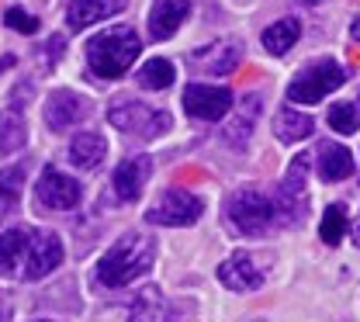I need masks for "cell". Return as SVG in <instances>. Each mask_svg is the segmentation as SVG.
Segmentation results:
<instances>
[{
    "label": "cell",
    "mask_w": 360,
    "mask_h": 322,
    "mask_svg": "<svg viewBox=\"0 0 360 322\" xmlns=\"http://www.w3.org/2000/svg\"><path fill=\"white\" fill-rule=\"evenodd\" d=\"M156 260V243L142 232H129L122 236L97 264V281L104 288H129L132 281L149 274Z\"/></svg>",
    "instance_id": "cell-1"
},
{
    "label": "cell",
    "mask_w": 360,
    "mask_h": 322,
    "mask_svg": "<svg viewBox=\"0 0 360 322\" xmlns=\"http://www.w3.org/2000/svg\"><path fill=\"white\" fill-rule=\"evenodd\" d=\"M139 52H142V42H139L135 28L115 25L87 42V66L97 80H118L132 70Z\"/></svg>",
    "instance_id": "cell-2"
},
{
    "label": "cell",
    "mask_w": 360,
    "mask_h": 322,
    "mask_svg": "<svg viewBox=\"0 0 360 322\" xmlns=\"http://www.w3.org/2000/svg\"><path fill=\"white\" fill-rule=\"evenodd\" d=\"M108 122H111L115 129H122L125 136H135V139H160L174 129L170 111L153 108V104L139 101L132 94L111 97V104H108Z\"/></svg>",
    "instance_id": "cell-3"
},
{
    "label": "cell",
    "mask_w": 360,
    "mask_h": 322,
    "mask_svg": "<svg viewBox=\"0 0 360 322\" xmlns=\"http://www.w3.org/2000/svg\"><path fill=\"white\" fill-rule=\"evenodd\" d=\"M225 219L239 236H267L270 226L277 222L274 201L257 187H239L225 201Z\"/></svg>",
    "instance_id": "cell-4"
},
{
    "label": "cell",
    "mask_w": 360,
    "mask_h": 322,
    "mask_svg": "<svg viewBox=\"0 0 360 322\" xmlns=\"http://www.w3.org/2000/svg\"><path fill=\"white\" fill-rule=\"evenodd\" d=\"M309 163H312V153H298L284 174V181L277 187V194L270 198L274 201V212L281 222H305V212H309Z\"/></svg>",
    "instance_id": "cell-5"
},
{
    "label": "cell",
    "mask_w": 360,
    "mask_h": 322,
    "mask_svg": "<svg viewBox=\"0 0 360 322\" xmlns=\"http://www.w3.org/2000/svg\"><path fill=\"white\" fill-rule=\"evenodd\" d=\"M343 84H347V70L336 59H319V63H309L288 84V101H295V104H319L326 94H333Z\"/></svg>",
    "instance_id": "cell-6"
},
{
    "label": "cell",
    "mask_w": 360,
    "mask_h": 322,
    "mask_svg": "<svg viewBox=\"0 0 360 322\" xmlns=\"http://www.w3.org/2000/svg\"><path fill=\"white\" fill-rule=\"evenodd\" d=\"M201 212H205V205H201L198 194L180 191V187H167V191H160V198L146 212V222L167 226V229H184V226H194L201 219Z\"/></svg>",
    "instance_id": "cell-7"
},
{
    "label": "cell",
    "mask_w": 360,
    "mask_h": 322,
    "mask_svg": "<svg viewBox=\"0 0 360 322\" xmlns=\"http://www.w3.org/2000/svg\"><path fill=\"white\" fill-rule=\"evenodd\" d=\"M90 111H94V104H90L84 94L77 91H52L49 94V101H45V129L49 132H70V129H77L80 122H87Z\"/></svg>",
    "instance_id": "cell-8"
},
{
    "label": "cell",
    "mask_w": 360,
    "mask_h": 322,
    "mask_svg": "<svg viewBox=\"0 0 360 322\" xmlns=\"http://www.w3.org/2000/svg\"><path fill=\"white\" fill-rule=\"evenodd\" d=\"M239 59H243V46L236 39H219V42L194 49L187 56V66L194 73H205V77H225L239 66Z\"/></svg>",
    "instance_id": "cell-9"
},
{
    "label": "cell",
    "mask_w": 360,
    "mask_h": 322,
    "mask_svg": "<svg viewBox=\"0 0 360 322\" xmlns=\"http://www.w3.org/2000/svg\"><path fill=\"white\" fill-rule=\"evenodd\" d=\"M35 198H39L42 208L70 212V208L80 205L84 191H80V184H77L70 174H63V170H56V167H45L42 177H39V184H35Z\"/></svg>",
    "instance_id": "cell-10"
},
{
    "label": "cell",
    "mask_w": 360,
    "mask_h": 322,
    "mask_svg": "<svg viewBox=\"0 0 360 322\" xmlns=\"http://www.w3.org/2000/svg\"><path fill=\"white\" fill-rule=\"evenodd\" d=\"M180 101H184V111L201 122H219L232 111V94L215 84H187Z\"/></svg>",
    "instance_id": "cell-11"
},
{
    "label": "cell",
    "mask_w": 360,
    "mask_h": 322,
    "mask_svg": "<svg viewBox=\"0 0 360 322\" xmlns=\"http://www.w3.org/2000/svg\"><path fill=\"white\" fill-rule=\"evenodd\" d=\"M63 264V239L49 229H32V246H28V260H25V281H39L49 277Z\"/></svg>",
    "instance_id": "cell-12"
},
{
    "label": "cell",
    "mask_w": 360,
    "mask_h": 322,
    "mask_svg": "<svg viewBox=\"0 0 360 322\" xmlns=\"http://www.w3.org/2000/svg\"><path fill=\"white\" fill-rule=\"evenodd\" d=\"M149 174H153V160L149 156H129V160H122L118 170H115V177H111L118 201H139L146 184H149Z\"/></svg>",
    "instance_id": "cell-13"
},
{
    "label": "cell",
    "mask_w": 360,
    "mask_h": 322,
    "mask_svg": "<svg viewBox=\"0 0 360 322\" xmlns=\"http://www.w3.org/2000/svg\"><path fill=\"white\" fill-rule=\"evenodd\" d=\"M219 281H222L229 291H239V295H246V291H257L260 284H264V271L257 267V260L250 257V253H232L229 260H222V267H219Z\"/></svg>",
    "instance_id": "cell-14"
},
{
    "label": "cell",
    "mask_w": 360,
    "mask_h": 322,
    "mask_svg": "<svg viewBox=\"0 0 360 322\" xmlns=\"http://www.w3.org/2000/svg\"><path fill=\"white\" fill-rule=\"evenodd\" d=\"M187 18H191V0H156L149 11V35L156 42H167L177 35Z\"/></svg>",
    "instance_id": "cell-15"
},
{
    "label": "cell",
    "mask_w": 360,
    "mask_h": 322,
    "mask_svg": "<svg viewBox=\"0 0 360 322\" xmlns=\"http://www.w3.org/2000/svg\"><path fill=\"white\" fill-rule=\"evenodd\" d=\"M28 246H32L28 226H14V229L0 232V277H21L25 260H28Z\"/></svg>",
    "instance_id": "cell-16"
},
{
    "label": "cell",
    "mask_w": 360,
    "mask_h": 322,
    "mask_svg": "<svg viewBox=\"0 0 360 322\" xmlns=\"http://www.w3.org/2000/svg\"><path fill=\"white\" fill-rule=\"evenodd\" d=\"M129 0H70L66 7V25L70 32H84L90 25L104 21V18H115L118 11H125Z\"/></svg>",
    "instance_id": "cell-17"
},
{
    "label": "cell",
    "mask_w": 360,
    "mask_h": 322,
    "mask_svg": "<svg viewBox=\"0 0 360 322\" xmlns=\"http://www.w3.org/2000/svg\"><path fill=\"white\" fill-rule=\"evenodd\" d=\"M315 167H319V177L336 184V181H347L354 174V153L340 142H322L319 153H315Z\"/></svg>",
    "instance_id": "cell-18"
},
{
    "label": "cell",
    "mask_w": 360,
    "mask_h": 322,
    "mask_svg": "<svg viewBox=\"0 0 360 322\" xmlns=\"http://www.w3.org/2000/svg\"><path fill=\"white\" fill-rule=\"evenodd\" d=\"M70 163L77 167V170H97L101 163H104V156H108V142L104 136H97V132H77V136L70 139Z\"/></svg>",
    "instance_id": "cell-19"
},
{
    "label": "cell",
    "mask_w": 360,
    "mask_h": 322,
    "mask_svg": "<svg viewBox=\"0 0 360 322\" xmlns=\"http://www.w3.org/2000/svg\"><path fill=\"white\" fill-rule=\"evenodd\" d=\"M315 132V122L298 108H281L274 115V136L281 142H302Z\"/></svg>",
    "instance_id": "cell-20"
},
{
    "label": "cell",
    "mask_w": 360,
    "mask_h": 322,
    "mask_svg": "<svg viewBox=\"0 0 360 322\" xmlns=\"http://www.w3.org/2000/svg\"><path fill=\"white\" fill-rule=\"evenodd\" d=\"M129 322H167V295L160 288H142L129 305Z\"/></svg>",
    "instance_id": "cell-21"
},
{
    "label": "cell",
    "mask_w": 360,
    "mask_h": 322,
    "mask_svg": "<svg viewBox=\"0 0 360 322\" xmlns=\"http://www.w3.org/2000/svg\"><path fill=\"white\" fill-rule=\"evenodd\" d=\"M298 35H302V21L298 18H281L270 28H264V49L270 56H288L291 46L298 42Z\"/></svg>",
    "instance_id": "cell-22"
},
{
    "label": "cell",
    "mask_w": 360,
    "mask_h": 322,
    "mask_svg": "<svg viewBox=\"0 0 360 322\" xmlns=\"http://www.w3.org/2000/svg\"><path fill=\"white\" fill-rule=\"evenodd\" d=\"M174 80H177V70H174V63L170 59H146L142 66H139V73H135V84L142 87V91H167V87H174Z\"/></svg>",
    "instance_id": "cell-23"
},
{
    "label": "cell",
    "mask_w": 360,
    "mask_h": 322,
    "mask_svg": "<svg viewBox=\"0 0 360 322\" xmlns=\"http://www.w3.org/2000/svg\"><path fill=\"white\" fill-rule=\"evenodd\" d=\"M25 142H28V125H25V118H21L14 108L0 111V160H4V156H14Z\"/></svg>",
    "instance_id": "cell-24"
},
{
    "label": "cell",
    "mask_w": 360,
    "mask_h": 322,
    "mask_svg": "<svg viewBox=\"0 0 360 322\" xmlns=\"http://www.w3.org/2000/svg\"><path fill=\"white\" fill-rule=\"evenodd\" d=\"M257 115H260V97L257 94H250V97H243V108L236 111V118L229 122V129H225V139L232 142V146H243L250 132H253V125H257Z\"/></svg>",
    "instance_id": "cell-25"
},
{
    "label": "cell",
    "mask_w": 360,
    "mask_h": 322,
    "mask_svg": "<svg viewBox=\"0 0 360 322\" xmlns=\"http://www.w3.org/2000/svg\"><path fill=\"white\" fill-rule=\"evenodd\" d=\"M21 184H25V170H21V167H4V170H0V219L18 208Z\"/></svg>",
    "instance_id": "cell-26"
},
{
    "label": "cell",
    "mask_w": 360,
    "mask_h": 322,
    "mask_svg": "<svg viewBox=\"0 0 360 322\" xmlns=\"http://www.w3.org/2000/svg\"><path fill=\"white\" fill-rule=\"evenodd\" d=\"M347 226H350L347 208H343V205H329V208H326V215H322V222H319V236H322V243H326V246H336V243L347 236Z\"/></svg>",
    "instance_id": "cell-27"
},
{
    "label": "cell",
    "mask_w": 360,
    "mask_h": 322,
    "mask_svg": "<svg viewBox=\"0 0 360 322\" xmlns=\"http://www.w3.org/2000/svg\"><path fill=\"white\" fill-rule=\"evenodd\" d=\"M326 122H329L333 132H340V136H354V132L360 129V108L357 104H350V101H340V104L329 108Z\"/></svg>",
    "instance_id": "cell-28"
},
{
    "label": "cell",
    "mask_w": 360,
    "mask_h": 322,
    "mask_svg": "<svg viewBox=\"0 0 360 322\" xmlns=\"http://www.w3.org/2000/svg\"><path fill=\"white\" fill-rule=\"evenodd\" d=\"M4 25H7L11 32H21V35H35V32L42 28V25H39V18H35V14H28L25 7H7Z\"/></svg>",
    "instance_id": "cell-29"
},
{
    "label": "cell",
    "mask_w": 360,
    "mask_h": 322,
    "mask_svg": "<svg viewBox=\"0 0 360 322\" xmlns=\"http://www.w3.org/2000/svg\"><path fill=\"white\" fill-rule=\"evenodd\" d=\"M0 322H11V298H7V291H0Z\"/></svg>",
    "instance_id": "cell-30"
},
{
    "label": "cell",
    "mask_w": 360,
    "mask_h": 322,
    "mask_svg": "<svg viewBox=\"0 0 360 322\" xmlns=\"http://www.w3.org/2000/svg\"><path fill=\"white\" fill-rule=\"evenodd\" d=\"M350 39H357V42H360V14L354 18V25H350Z\"/></svg>",
    "instance_id": "cell-31"
},
{
    "label": "cell",
    "mask_w": 360,
    "mask_h": 322,
    "mask_svg": "<svg viewBox=\"0 0 360 322\" xmlns=\"http://www.w3.org/2000/svg\"><path fill=\"white\" fill-rule=\"evenodd\" d=\"M11 66H14V56H0V73L11 70Z\"/></svg>",
    "instance_id": "cell-32"
},
{
    "label": "cell",
    "mask_w": 360,
    "mask_h": 322,
    "mask_svg": "<svg viewBox=\"0 0 360 322\" xmlns=\"http://www.w3.org/2000/svg\"><path fill=\"white\" fill-rule=\"evenodd\" d=\"M354 243H357V246H360V215H357V219H354Z\"/></svg>",
    "instance_id": "cell-33"
},
{
    "label": "cell",
    "mask_w": 360,
    "mask_h": 322,
    "mask_svg": "<svg viewBox=\"0 0 360 322\" xmlns=\"http://www.w3.org/2000/svg\"><path fill=\"white\" fill-rule=\"evenodd\" d=\"M305 4H322V0H305Z\"/></svg>",
    "instance_id": "cell-34"
},
{
    "label": "cell",
    "mask_w": 360,
    "mask_h": 322,
    "mask_svg": "<svg viewBox=\"0 0 360 322\" xmlns=\"http://www.w3.org/2000/svg\"><path fill=\"white\" fill-rule=\"evenodd\" d=\"M35 322H52V319H35Z\"/></svg>",
    "instance_id": "cell-35"
}]
</instances>
